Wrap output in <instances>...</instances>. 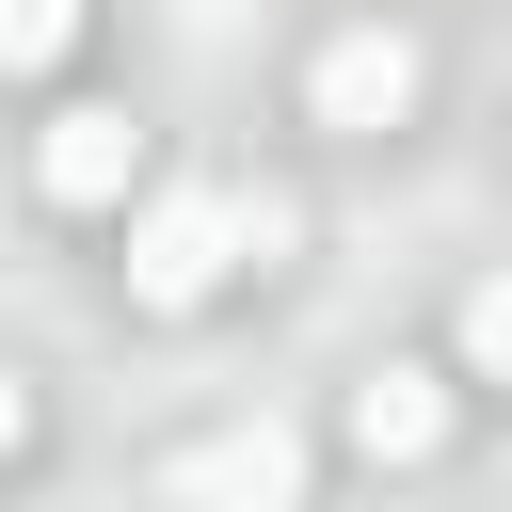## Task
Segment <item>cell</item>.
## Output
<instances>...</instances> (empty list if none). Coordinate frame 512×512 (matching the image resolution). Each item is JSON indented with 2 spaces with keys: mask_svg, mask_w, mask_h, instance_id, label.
Returning a JSON list of instances; mask_svg holds the SVG:
<instances>
[{
  "mask_svg": "<svg viewBox=\"0 0 512 512\" xmlns=\"http://www.w3.org/2000/svg\"><path fill=\"white\" fill-rule=\"evenodd\" d=\"M416 32H336L320 64H304V112L336 128V144H384V128H416Z\"/></svg>",
  "mask_w": 512,
  "mask_h": 512,
  "instance_id": "cell-3",
  "label": "cell"
},
{
  "mask_svg": "<svg viewBox=\"0 0 512 512\" xmlns=\"http://www.w3.org/2000/svg\"><path fill=\"white\" fill-rule=\"evenodd\" d=\"M128 304L144 320H192L224 272H240V208H224V176H176V192H144V224H128Z\"/></svg>",
  "mask_w": 512,
  "mask_h": 512,
  "instance_id": "cell-1",
  "label": "cell"
},
{
  "mask_svg": "<svg viewBox=\"0 0 512 512\" xmlns=\"http://www.w3.org/2000/svg\"><path fill=\"white\" fill-rule=\"evenodd\" d=\"M448 336H464V384H512V272H480Z\"/></svg>",
  "mask_w": 512,
  "mask_h": 512,
  "instance_id": "cell-7",
  "label": "cell"
},
{
  "mask_svg": "<svg viewBox=\"0 0 512 512\" xmlns=\"http://www.w3.org/2000/svg\"><path fill=\"white\" fill-rule=\"evenodd\" d=\"M32 176H48V208H128V176H144V128H128V112H48Z\"/></svg>",
  "mask_w": 512,
  "mask_h": 512,
  "instance_id": "cell-5",
  "label": "cell"
},
{
  "mask_svg": "<svg viewBox=\"0 0 512 512\" xmlns=\"http://www.w3.org/2000/svg\"><path fill=\"white\" fill-rule=\"evenodd\" d=\"M448 448V368H352V464H432Z\"/></svg>",
  "mask_w": 512,
  "mask_h": 512,
  "instance_id": "cell-4",
  "label": "cell"
},
{
  "mask_svg": "<svg viewBox=\"0 0 512 512\" xmlns=\"http://www.w3.org/2000/svg\"><path fill=\"white\" fill-rule=\"evenodd\" d=\"M224 208H240V256H256V272H272L288 240H304V208H288V192H224Z\"/></svg>",
  "mask_w": 512,
  "mask_h": 512,
  "instance_id": "cell-8",
  "label": "cell"
},
{
  "mask_svg": "<svg viewBox=\"0 0 512 512\" xmlns=\"http://www.w3.org/2000/svg\"><path fill=\"white\" fill-rule=\"evenodd\" d=\"M16 448H32V368L0 352V464H16Z\"/></svg>",
  "mask_w": 512,
  "mask_h": 512,
  "instance_id": "cell-9",
  "label": "cell"
},
{
  "mask_svg": "<svg viewBox=\"0 0 512 512\" xmlns=\"http://www.w3.org/2000/svg\"><path fill=\"white\" fill-rule=\"evenodd\" d=\"M80 16H96V0H0V80H48V64L80 48Z\"/></svg>",
  "mask_w": 512,
  "mask_h": 512,
  "instance_id": "cell-6",
  "label": "cell"
},
{
  "mask_svg": "<svg viewBox=\"0 0 512 512\" xmlns=\"http://www.w3.org/2000/svg\"><path fill=\"white\" fill-rule=\"evenodd\" d=\"M144 496H160V512H304V432H288V416H224V432H192Z\"/></svg>",
  "mask_w": 512,
  "mask_h": 512,
  "instance_id": "cell-2",
  "label": "cell"
}]
</instances>
